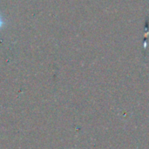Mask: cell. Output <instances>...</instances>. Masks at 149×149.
<instances>
[{"label":"cell","instance_id":"1","mask_svg":"<svg viewBox=\"0 0 149 149\" xmlns=\"http://www.w3.org/2000/svg\"><path fill=\"white\" fill-rule=\"evenodd\" d=\"M2 24H3V23H2V20H1V19H0V27H1V26H2Z\"/></svg>","mask_w":149,"mask_h":149}]
</instances>
